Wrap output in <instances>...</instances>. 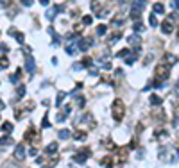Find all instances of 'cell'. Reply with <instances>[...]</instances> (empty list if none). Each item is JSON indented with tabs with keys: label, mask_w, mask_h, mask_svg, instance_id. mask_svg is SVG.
Masks as SVG:
<instances>
[{
	"label": "cell",
	"mask_w": 179,
	"mask_h": 168,
	"mask_svg": "<svg viewBox=\"0 0 179 168\" xmlns=\"http://www.w3.org/2000/svg\"><path fill=\"white\" fill-rule=\"evenodd\" d=\"M113 118L116 120V122H120V120L124 118V115H125V106H124V102L120 98H116L115 102H113Z\"/></svg>",
	"instance_id": "cell-1"
},
{
	"label": "cell",
	"mask_w": 179,
	"mask_h": 168,
	"mask_svg": "<svg viewBox=\"0 0 179 168\" xmlns=\"http://www.w3.org/2000/svg\"><path fill=\"white\" fill-rule=\"evenodd\" d=\"M168 73H170V66H168L167 63H161V64H158V66H156V79H158V80L167 79V77H168Z\"/></svg>",
	"instance_id": "cell-2"
},
{
	"label": "cell",
	"mask_w": 179,
	"mask_h": 168,
	"mask_svg": "<svg viewBox=\"0 0 179 168\" xmlns=\"http://www.w3.org/2000/svg\"><path fill=\"white\" fill-rule=\"evenodd\" d=\"M38 139H39V136H38L36 129H34V127H29V129L25 131V141H27V143H36Z\"/></svg>",
	"instance_id": "cell-3"
},
{
	"label": "cell",
	"mask_w": 179,
	"mask_h": 168,
	"mask_svg": "<svg viewBox=\"0 0 179 168\" xmlns=\"http://www.w3.org/2000/svg\"><path fill=\"white\" fill-rule=\"evenodd\" d=\"M91 156V152H90V149H79V152L75 154V163H84L86 159H88Z\"/></svg>",
	"instance_id": "cell-4"
},
{
	"label": "cell",
	"mask_w": 179,
	"mask_h": 168,
	"mask_svg": "<svg viewBox=\"0 0 179 168\" xmlns=\"http://www.w3.org/2000/svg\"><path fill=\"white\" fill-rule=\"evenodd\" d=\"M161 31L165 32V34H170L172 31H174V18H167L165 22H161Z\"/></svg>",
	"instance_id": "cell-5"
},
{
	"label": "cell",
	"mask_w": 179,
	"mask_h": 168,
	"mask_svg": "<svg viewBox=\"0 0 179 168\" xmlns=\"http://www.w3.org/2000/svg\"><path fill=\"white\" fill-rule=\"evenodd\" d=\"M91 5H93L91 9H93V13H95V15H97L98 18H104V16H106V13H108V9H102V4H100V2H93Z\"/></svg>",
	"instance_id": "cell-6"
},
{
	"label": "cell",
	"mask_w": 179,
	"mask_h": 168,
	"mask_svg": "<svg viewBox=\"0 0 179 168\" xmlns=\"http://www.w3.org/2000/svg\"><path fill=\"white\" fill-rule=\"evenodd\" d=\"M152 116H154V120H158V122H165V113L161 107H156L154 113H152Z\"/></svg>",
	"instance_id": "cell-7"
},
{
	"label": "cell",
	"mask_w": 179,
	"mask_h": 168,
	"mask_svg": "<svg viewBox=\"0 0 179 168\" xmlns=\"http://www.w3.org/2000/svg\"><path fill=\"white\" fill-rule=\"evenodd\" d=\"M163 59L167 61V64H168V66H172V64H176V63H177V57L174 56V54H165Z\"/></svg>",
	"instance_id": "cell-8"
},
{
	"label": "cell",
	"mask_w": 179,
	"mask_h": 168,
	"mask_svg": "<svg viewBox=\"0 0 179 168\" xmlns=\"http://www.w3.org/2000/svg\"><path fill=\"white\" fill-rule=\"evenodd\" d=\"M100 163H102V166H106V168H111V166H113V157L106 156V157L100 159Z\"/></svg>",
	"instance_id": "cell-9"
},
{
	"label": "cell",
	"mask_w": 179,
	"mask_h": 168,
	"mask_svg": "<svg viewBox=\"0 0 179 168\" xmlns=\"http://www.w3.org/2000/svg\"><path fill=\"white\" fill-rule=\"evenodd\" d=\"M23 156H25V152H23V145H18V147H16V150H15V157L23 159Z\"/></svg>",
	"instance_id": "cell-10"
},
{
	"label": "cell",
	"mask_w": 179,
	"mask_h": 168,
	"mask_svg": "<svg viewBox=\"0 0 179 168\" xmlns=\"http://www.w3.org/2000/svg\"><path fill=\"white\" fill-rule=\"evenodd\" d=\"M25 68H27V72H34V59L27 56V64H25Z\"/></svg>",
	"instance_id": "cell-11"
},
{
	"label": "cell",
	"mask_w": 179,
	"mask_h": 168,
	"mask_svg": "<svg viewBox=\"0 0 179 168\" xmlns=\"http://www.w3.org/2000/svg\"><path fill=\"white\" fill-rule=\"evenodd\" d=\"M13 131V124H9V122H5L4 125H2V134H9Z\"/></svg>",
	"instance_id": "cell-12"
},
{
	"label": "cell",
	"mask_w": 179,
	"mask_h": 168,
	"mask_svg": "<svg viewBox=\"0 0 179 168\" xmlns=\"http://www.w3.org/2000/svg\"><path fill=\"white\" fill-rule=\"evenodd\" d=\"M129 43H131V45H134L136 48H138V45H140V38H138L136 34H132V36L129 38Z\"/></svg>",
	"instance_id": "cell-13"
},
{
	"label": "cell",
	"mask_w": 179,
	"mask_h": 168,
	"mask_svg": "<svg viewBox=\"0 0 179 168\" xmlns=\"http://www.w3.org/2000/svg\"><path fill=\"white\" fill-rule=\"evenodd\" d=\"M56 150H57V143H50L45 152H47V154H56Z\"/></svg>",
	"instance_id": "cell-14"
},
{
	"label": "cell",
	"mask_w": 179,
	"mask_h": 168,
	"mask_svg": "<svg viewBox=\"0 0 179 168\" xmlns=\"http://www.w3.org/2000/svg\"><path fill=\"white\" fill-rule=\"evenodd\" d=\"M56 13H59V11H57V7H50V9L47 11V18H49V20H52V18L56 16Z\"/></svg>",
	"instance_id": "cell-15"
},
{
	"label": "cell",
	"mask_w": 179,
	"mask_h": 168,
	"mask_svg": "<svg viewBox=\"0 0 179 168\" xmlns=\"http://www.w3.org/2000/svg\"><path fill=\"white\" fill-rule=\"evenodd\" d=\"M59 138H61V139H68V138H70V131H68V129L59 131Z\"/></svg>",
	"instance_id": "cell-16"
},
{
	"label": "cell",
	"mask_w": 179,
	"mask_h": 168,
	"mask_svg": "<svg viewBox=\"0 0 179 168\" xmlns=\"http://www.w3.org/2000/svg\"><path fill=\"white\" fill-rule=\"evenodd\" d=\"M74 138H75V139H86V131H77V132L74 134Z\"/></svg>",
	"instance_id": "cell-17"
},
{
	"label": "cell",
	"mask_w": 179,
	"mask_h": 168,
	"mask_svg": "<svg viewBox=\"0 0 179 168\" xmlns=\"http://www.w3.org/2000/svg\"><path fill=\"white\" fill-rule=\"evenodd\" d=\"M150 104H154V106H161V98L158 97V95H152V97H150Z\"/></svg>",
	"instance_id": "cell-18"
},
{
	"label": "cell",
	"mask_w": 179,
	"mask_h": 168,
	"mask_svg": "<svg viewBox=\"0 0 179 168\" xmlns=\"http://www.w3.org/2000/svg\"><path fill=\"white\" fill-rule=\"evenodd\" d=\"M163 11H165V5L163 4H160V2L154 4V13H163Z\"/></svg>",
	"instance_id": "cell-19"
},
{
	"label": "cell",
	"mask_w": 179,
	"mask_h": 168,
	"mask_svg": "<svg viewBox=\"0 0 179 168\" xmlns=\"http://www.w3.org/2000/svg\"><path fill=\"white\" fill-rule=\"evenodd\" d=\"M143 5H145V2H132V9L142 11V9H143Z\"/></svg>",
	"instance_id": "cell-20"
},
{
	"label": "cell",
	"mask_w": 179,
	"mask_h": 168,
	"mask_svg": "<svg viewBox=\"0 0 179 168\" xmlns=\"http://www.w3.org/2000/svg\"><path fill=\"white\" fill-rule=\"evenodd\" d=\"M97 34H98V36L106 34V25H98V27H97Z\"/></svg>",
	"instance_id": "cell-21"
},
{
	"label": "cell",
	"mask_w": 179,
	"mask_h": 168,
	"mask_svg": "<svg viewBox=\"0 0 179 168\" xmlns=\"http://www.w3.org/2000/svg\"><path fill=\"white\" fill-rule=\"evenodd\" d=\"M91 63H93V59H91V57H84L83 59V66H91Z\"/></svg>",
	"instance_id": "cell-22"
},
{
	"label": "cell",
	"mask_w": 179,
	"mask_h": 168,
	"mask_svg": "<svg viewBox=\"0 0 179 168\" xmlns=\"http://www.w3.org/2000/svg\"><path fill=\"white\" fill-rule=\"evenodd\" d=\"M15 38H16L18 43H23V34H22V32H15Z\"/></svg>",
	"instance_id": "cell-23"
},
{
	"label": "cell",
	"mask_w": 179,
	"mask_h": 168,
	"mask_svg": "<svg viewBox=\"0 0 179 168\" xmlns=\"http://www.w3.org/2000/svg\"><path fill=\"white\" fill-rule=\"evenodd\" d=\"M134 61H136V56H127V57H125V63H127V64H132Z\"/></svg>",
	"instance_id": "cell-24"
},
{
	"label": "cell",
	"mask_w": 179,
	"mask_h": 168,
	"mask_svg": "<svg viewBox=\"0 0 179 168\" xmlns=\"http://www.w3.org/2000/svg\"><path fill=\"white\" fill-rule=\"evenodd\" d=\"M91 20H93L91 16H83V25H90V23H91Z\"/></svg>",
	"instance_id": "cell-25"
},
{
	"label": "cell",
	"mask_w": 179,
	"mask_h": 168,
	"mask_svg": "<svg viewBox=\"0 0 179 168\" xmlns=\"http://www.w3.org/2000/svg\"><path fill=\"white\" fill-rule=\"evenodd\" d=\"M16 93H18V98H22V97L25 95V88H23V86H20V88H18V91H16Z\"/></svg>",
	"instance_id": "cell-26"
},
{
	"label": "cell",
	"mask_w": 179,
	"mask_h": 168,
	"mask_svg": "<svg viewBox=\"0 0 179 168\" xmlns=\"http://www.w3.org/2000/svg\"><path fill=\"white\" fill-rule=\"evenodd\" d=\"M25 109L27 111H31V109H34V102H32V100H29L27 104H25Z\"/></svg>",
	"instance_id": "cell-27"
},
{
	"label": "cell",
	"mask_w": 179,
	"mask_h": 168,
	"mask_svg": "<svg viewBox=\"0 0 179 168\" xmlns=\"http://www.w3.org/2000/svg\"><path fill=\"white\" fill-rule=\"evenodd\" d=\"M149 23H150L152 27H156V23H158V22H156V16H154V15H150V18H149Z\"/></svg>",
	"instance_id": "cell-28"
},
{
	"label": "cell",
	"mask_w": 179,
	"mask_h": 168,
	"mask_svg": "<svg viewBox=\"0 0 179 168\" xmlns=\"http://www.w3.org/2000/svg\"><path fill=\"white\" fill-rule=\"evenodd\" d=\"M0 63H2V64H0L2 68H7V66H9V61H7L5 57H2V61H0Z\"/></svg>",
	"instance_id": "cell-29"
},
{
	"label": "cell",
	"mask_w": 179,
	"mask_h": 168,
	"mask_svg": "<svg viewBox=\"0 0 179 168\" xmlns=\"http://www.w3.org/2000/svg\"><path fill=\"white\" fill-rule=\"evenodd\" d=\"M142 29H143V23L136 22V23H134V31H142Z\"/></svg>",
	"instance_id": "cell-30"
},
{
	"label": "cell",
	"mask_w": 179,
	"mask_h": 168,
	"mask_svg": "<svg viewBox=\"0 0 179 168\" xmlns=\"http://www.w3.org/2000/svg\"><path fill=\"white\" fill-rule=\"evenodd\" d=\"M113 25H122V18H118V16H116V18L113 20Z\"/></svg>",
	"instance_id": "cell-31"
},
{
	"label": "cell",
	"mask_w": 179,
	"mask_h": 168,
	"mask_svg": "<svg viewBox=\"0 0 179 168\" xmlns=\"http://www.w3.org/2000/svg\"><path fill=\"white\" fill-rule=\"evenodd\" d=\"M63 98H65V93H59V95H57V106L61 104V100H63Z\"/></svg>",
	"instance_id": "cell-32"
},
{
	"label": "cell",
	"mask_w": 179,
	"mask_h": 168,
	"mask_svg": "<svg viewBox=\"0 0 179 168\" xmlns=\"http://www.w3.org/2000/svg\"><path fill=\"white\" fill-rule=\"evenodd\" d=\"M41 125H43V127H49V125H50V122H49V118H47V116L43 118V124H41Z\"/></svg>",
	"instance_id": "cell-33"
},
{
	"label": "cell",
	"mask_w": 179,
	"mask_h": 168,
	"mask_svg": "<svg viewBox=\"0 0 179 168\" xmlns=\"http://www.w3.org/2000/svg\"><path fill=\"white\" fill-rule=\"evenodd\" d=\"M29 154H31V156H36V154H38V150L34 149V147H31V150H29Z\"/></svg>",
	"instance_id": "cell-34"
},
{
	"label": "cell",
	"mask_w": 179,
	"mask_h": 168,
	"mask_svg": "<svg viewBox=\"0 0 179 168\" xmlns=\"http://www.w3.org/2000/svg\"><path fill=\"white\" fill-rule=\"evenodd\" d=\"M172 5H174V9H179V2H172Z\"/></svg>",
	"instance_id": "cell-35"
},
{
	"label": "cell",
	"mask_w": 179,
	"mask_h": 168,
	"mask_svg": "<svg viewBox=\"0 0 179 168\" xmlns=\"http://www.w3.org/2000/svg\"><path fill=\"white\" fill-rule=\"evenodd\" d=\"M43 168H50V166H43Z\"/></svg>",
	"instance_id": "cell-36"
},
{
	"label": "cell",
	"mask_w": 179,
	"mask_h": 168,
	"mask_svg": "<svg viewBox=\"0 0 179 168\" xmlns=\"http://www.w3.org/2000/svg\"><path fill=\"white\" fill-rule=\"evenodd\" d=\"M177 36H179V31H177Z\"/></svg>",
	"instance_id": "cell-37"
}]
</instances>
